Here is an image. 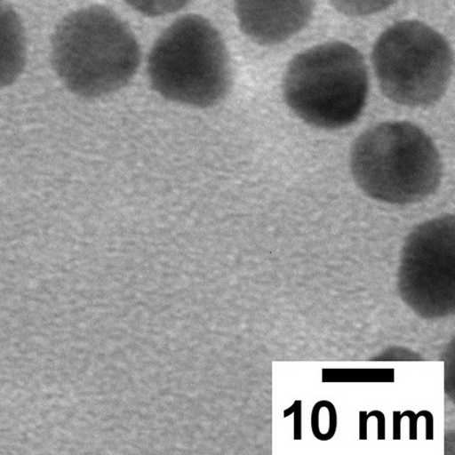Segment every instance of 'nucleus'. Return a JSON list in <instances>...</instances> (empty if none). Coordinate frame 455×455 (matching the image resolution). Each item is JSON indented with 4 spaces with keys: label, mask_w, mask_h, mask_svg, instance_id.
I'll return each mask as SVG.
<instances>
[{
    "label": "nucleus",
    "mask_w": 455,
    "mask_h": 455,
    "mask_svg": "<svg viewBox=\"0 0 455 455\" xmlns=\"http://www.w3.org/2000/svg\"><path fill=\"white\" fill-rule=\"evenodd\" d=\"M376 417L378 420V439H386V416L382 411H373L368 413V418Z\"/></svg>",
    "instance_id": "obj_12"
},
{
    "label": "nucleus",
    "mask_w": 455,
    "mask_h": 455,
    "mask_svg": "<svg viewBox=\"0 0 455 455\" xmlns=\"http://www.w3.org/2000/svg\"><path fill=\"white\" fill-rule=\"evenodd\" d=\"M242 31L254 43L275 45L310 21L314 0H235Z\"/></svg>",
    "instance_id": "obj_6"
},
{
    "label": "nucleus",
    "mask_w": 455,
    "mask_h": 455,
    "mask_svg": "<svg viewBox=\"0 0 455 455\" xmlns=\"http://www.w3.org/2000/svg\"><path fill=\"white\" fill-rule=\"evenodd\" d=\"M52 59L57 76L72 93L95 100L126 87L138 72L141 52L124 21L112 10L92 6L59 23Z\"/></svg>",
    "instance_id": "obj_1"
},
{
    "label": "nucleus",
    "mask_w": 455,
    "mask_h": 455,
    "mask_svg": "<svg viewBox=\"0 0 455 455\" xmlns=\"http://www.w3.org/2000/svg\"><path fill=\"white\" fill-rule=\"evenodd\" d=\"M351 170L366 195L391 204L424 201L443 176L435 142L405 121L383 123L361 134L353 146Z\"/></svg>",
    "instance_id": "obj_2"
},
{
    "label": "nucleus",
    "mask_w": 455,
    "mask_h": 455,
    "mask_svg": "<svg viewBox=\"0 0 455 455\" xmlns=\"http://www.w3.org/2000/svg\"><path fill=\"white\" fill-rule=\"evenodd\" d=\"M367 421L368 413L366 411L360 412V440L367 439Z\"/></svg>",
    "instance_id": "obj_14"
},
{
    "label": "nucleus",
    "mask_w": 455,
    "mask_h": 455,
    "mask_svg": "<svg viewBox=\"0 0 455 455\" xmlns=\"http://www.w3.org/2000/svg\"><path fill=\"white\" fill-rule=\"evenodd\" d=\"M147 71L156 92L194 108L223 101L232 84L225 42L213 24L198 15L180 18L159 36Z\"/></svg>",
    "instance_id": "obj_3"
},
{
    "label": "nucleus",
    "mask_w": 455,
    "mask_h": 455,
    "mask_svg": "<svg viewBox=\"0 0 455 455\" xmlns=\"http://www.w3.org/2000/svg\"><path fill=\"white\" fill-rule=\"evenodd\" d=\"M302 402L297 400L293 403L292 407L285 411L284 417H288L291 413H294V440L302 439Z\"/></svg>",
    "instance_id": "obj_10"
},
{
    "label": "nucleus",
    "mask_w": 455,
    "mask_h": 455,
    "mask_svg": "<svg viewBox=\"0 0 455 455\" xmlns=\"http://www.w3.org/2000/svg\"><path fill=\"white\" fill-rule=\"evenodd\" d=\"M402 416L400 411L393 412V439L400 440L401 439V424H402Z\"/></svg>",
    "instance_id": "obj_13"
},
{
    "label": "nucleus",
    "mask_w": 455,
    "mask_h": 455,
    "mask_svg": "<svg viewBox=\"0 0 455 455\" xmlns=\"http://www.w3.org/2000/svg\"><path fill=\"white\" fill-rule=\"evenodd\" d=\"M27 63V40L16 11L0 0V89L20 76Z\"/></svg>",
    "instance_id": "obj_7"
},
{
    "label": "nucleus",
    "mask_w": 455,
    "mask_h": 455,
    "mask_svg": "<svg viewBox=\"0 0 455 455\" xmlns=\"http://www.w3.org/2000/svg\"><path fill=\"white\" fill-rule=\"evenodd\" d=\"M369 80L365 60L352 45L334 42L295 56L283 81L287 105L311 126L337 130L361 116Z\"/></svg>",
    "instance_id": "obj_4"
},
{
    "label": "nucleus",
    "mask_w": 455,
    "mask_h": 455,
    "mask_svg": "<svg viewBox=\"0 0 455 455\" xmlns=\"http://www.w3.org/2000/svg\"><path fill=\"white\" fill-rule=\"evenodd\" d=\"M372 64L379 88L389 100L427 108L445 94L452 76L453 55L437 31L420 21L404 20L380 35Z\"/></svg>",
    "instance_id": "obj_5"
},
{
    "label": "nucleus",
    "mask_w": 455,
    "mask_h": 455,
    "mask_svg": "<svg viewBox=\"0 0 455 455\" xmlns=\"http://www.w3.org/2000/svg\"><path fill=\"white\" fill-rule=\"evenodd\" d=\"M425 411H420L419 413L415 414L411 411H404L403 413H401L402 418L403 417H409L410 418V439L411 440H417V424L418 419H419L420 417L424 416Z\"/></svg>",
    "instance_id": "obj_11"
},
{
    "label": "nucleus",
    "mask_w": 455,
    "mask_h": 455,
    "mask_svg": "<svg viewBox=\"0 0 455 455\" xmlns=\"http://www.w3.org/2000/svg\"><path fill=\"white\" fill-rule=\"evenodd\" d=\"M133 10L147 17H162L176 13L190 0H124Z\"/></svg>",
    "instance_id": "obj_9"
},
{
    "label": "nucleus",
    "mask_w": 455,
    "mask_h": 455,
    "mask_svg": "<svg viewBox=\"0 0 455 455\" xmlns=\"http://www.w3.org/2000/svg\"><path fill=\"white\" fill-rule=\"evenodd\" d=\"M329 2L343 15L364 17L387 9L397 0H329Z\"/></svg>",
    "instance_id": "obj_8"
}]
</instances>
